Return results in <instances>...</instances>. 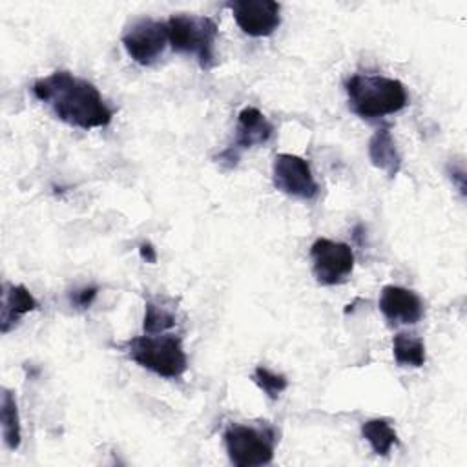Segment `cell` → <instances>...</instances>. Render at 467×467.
<instances>
[{"mask_svg":"<svg viewBox=\"0 0 467 467\" xmlns=\"http://www.w3.org/2000/svg\"><path fill=\"white\" fill-rule=\"evenodd\" d=\"M31 91L58 120L80 130L104 128L113 119V109L97 86L71 71H53L35 80Z\"/></svg>","mask_w":467,"mask_h":467,"instance_id":"6da1fadb","label":"cell"},{"mask_svg":"<svg viewBox=\"0 0 467 467\" xmlns=\"http://www.w3.org/2000/svg\"><path fill=\"white\" fill-rule=\"evenodd\" d=\"M345 89L350 109L367 120L398 113L409 104L405 86L381 75L356 73L347 80Z\"/></svg>","mask_w":467,"mask_h":467,"instance_id":"7a4b0ae2","label":"cell"},{"mask_svg":"<svg viewBox=\"0 0 467 467\" xmlns=\"http://www.w3.org/2000/svg\"><path fill=\"white\" fill-rule=\"evenodd\" d=\"M124 350L139 367L168 379L181 378L188 368L182 341L173 334L137 336L124 343Z\"/></svg>","mask_w":467,"mask_h":467,"instance_id":"3957f363","label":"cell"},{"mask_svg":"<svg viewBox=\"0 0 467 467\" xmlns=\"http://www.w3.org/2000/svg\"><path fill=\"white\" fill-rule=\"evenodd\" d=\"M168 42L175 53L192 55L202 69H212L215 64V40L219 35L217 24L210 16L177 13L166 22Z\"/></svg>","mask_w":467,"mask_h":467,"instance_id":"277c9868","label":"cell"},{"mask_svg":"<svg viewBox=\"0 0 467 467\" xmlns=\"http://www.w3.org/2000/svg\"><path fill=\"white\" fill-rule=\"evenodd\" d=\"M223 440L234 465L257 467L274 460L277 432L268 423H230Z\"/></svg>","mask_w":467,"mask_h":467,"instance_id":"5b68a950","label":"cell"},{"mask_svg":"<svg viewBox=\"0 0 467 467\" xmlns=\"http://www.w3.org/2000/svg\"><path fill=\"white\" fill-rule=\"evenodd\" d=\"M120 40L130 58L140 66L155 64L170 44L166 22L155 18L135 20L130 27H126Z\"/></svg>","mask_w":467,"mask_h":467,"instance_id":"8992f818","label":"cell"},{"mask_svg":"<svg viewBox=\"0 0 467 467\" xmlns=\"http://www.w3.org/2000/svg\"><path fill=\"white\" fill-rule=\"evenodd\" d=\"M274 137V124L254 106H246L237 115L234 142L215 157L223 168L237 166L241 153L254 146H263Z\"/></svg>","mask_w":467,"mask_h":467,"instance_id":"52a82bcc","label":"cell"},{"mask_svg":"<svg viewBox=\"0 0 467 467\" xmlns=\"http://www.w3.org/2000/svg\"><path fill=\"white\" fill-rule=\"evenodd\" d=\"M312 272L317 283L325 286L343 283L354 268V252L347 243L319 237L310 246Z\"/></svg>","mask_w":467,"mask_h":467,"instance_id":"ba28073f","label":"cell"},{"mask_svg":"<svg viewBox=\"0 0 467 467\" xmlns=\"http://www.w3.org/2000/svg\"><path fill=\"white\" fill-rule=\"evenodd\" d=\"M272 181L275 190L296 199L312 201L319 193V184L312 175L310 164L299 155H275L272 164Z\"/></svg>","mask_w":467,"mask_h":467,"instance_id":"9c48e42d","label":"cell"},{"mask_svg":"<svg viewBox=\"0 0 467 467\" xmlns=\"http://www.w3.org/2000/svg\"><path fill=\"white\" fill-rule=\"evenodd\" d=\"M226 7L248 36H268L281 24V4L274 0H234Z\"/></svg>","mask_w":467,"mask_h":467,"instance_id":"30bf717a","label":"cell"},{"mask_svg":"<svg viewBox=\"0 0 467 467\" xmlns=\"http://www.w3.org/2000/svg\"><path fill=\"white\" fill-rule=\"evenodd\" d=\"M379 310L394 325H416L425 314L423 301L416 292L394 285L383 286Z\"/></svg>","mask_w":467,"mask_h":467,"instance_id":"8fae6325","label":"cell"},{"mask_svg":"<svg viewBox=\"0 0 467 467\" xmlns=\"http://www.w3.org/2000/svg\"><path fill=\"white\" fill-rule=\"evenodd\" d=\"M38 308L36 299L24 285H7L2 292V314L0 325L2 332L7 334L22 316Z\"/></svg>","mask_w":467,"mask_h":467,"instance_id":"7c38bea8","label":"cell"},{"mask_svg":"<svg viewBox=\"0 0 467 467\" xmlns=\"http://www.w3.org/2000/svg\"><path fill=\"white\" fill-rule=\"evenodd\" d=\"M368 159L376 168L385 171L389 177H396L400 173L401 155L396 148L389 126H383L372 133L368 140Z\"/></svg>","mask_w":467,"mask_h":467,"instance_id":"4fadbf2b","label":"cell"},{"mask_svg":"<svg viewBox=\"0 0 467 467\" xmlns=\"http://www.w3.org/2000/svg\"><path fill=\"white\" fill-rule=\"evenodd\" d=\"M392 354L401 367H423L425 343L420 336L409 332H398L392 337Z\"/></svg>","mask_w":467,"mask_h":467,"instance_id":"5bb4252c","label":"cell"},{"mask_svg":"<svg viewBox=\"0 0 467 467\" xmlns=\"http://www.w3.org/2000/svg\"><path fill=\"white\" fill-rule=\"evenodd\" d=\"M0 420H2V436L7 449L15 451L20 447V416L16 407V398L9 389H2L0 401Z\"/></svg>","mask_w":467,"mask_h":467,"instance_id":"9a60e30c","label":"cell"},{"mask_svg":"<svg viewBox=\"0 0 467 467\" xmlns=\"http://www.w3.org/2000/svg\"><path fill=\"white\" fill-rule=\"evenodd\" d=\"M361 434L378 456L389 454V451L398 443L396 431L392 429V425L387 420H381V418L367 420L361 425Z\"/></svg>","mask_w":467,"mask_h":467,"instance_id":"2e32d148","label":"cell"},{"mask_svg":"<svg viewBox=\"0 0 467 467\" xmlns=\"http://www.w3.org/2000/svg\"><path fill=\"white\" fill-rule=\"evenodd\" d=\"M177 323V314L173 306L159 301H146L144 306V321L142 330L144 334H164L173 328Z\"/></svg>","mask_w":467,"mask_h":467,"instance_id":"e0dca14e","label":"cell"},{"mask_svg":"<svg viewBox=\"0 0 467 467\" xmlns=\"http://www.w3.org/2000/svg\"><path fill=\"white\" fill-rule=\"evenodd\" d=\"M252 379L270 400H277L279 394L285 392L286 387H288L286 376L277 374V372H274V370H270L263 365L255 367V370L252 374Z\"/></svg>","mask_w":467,"mask_h":467,"instance_id":"ac0fdd59","label":"cell"},{"mask_svg":"<svg viewBox=\"0 0 467 467\" xmlns=\"http://www.w3.org/2000/svg\"><path fill=\"white\" fill-rule=\"evenodd\" d=\"M99 294V288L97 286H84V288H78V290H73V294L69 296V301L73 306L84 310V308H89L91 303L95 301Z\"/></svg>","mask_w":467,"mask_h":467,"instance_id":"d6986e66","label":"cell"},{"mask_svg":"<svg viewBox=\"0 0 467 467\" xmlns=\"http://www.w3.org/2000/svg\"><path fill=\"white\" fill-rule=\"evenodd\" d=\"M139 254H140V257H142V261H146V263H157V250L153 248V244L151 243H148V241H144V243H140L139 244Z\"/></svg>","mask_w":467,"mask_h":467,"instance_id":"ffe728a7","label":"cell"}]
</instances>
